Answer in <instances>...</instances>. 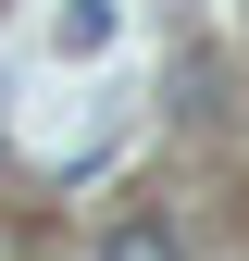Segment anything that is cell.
Segmentation results:
<instances>
[{"instance_id": "obj_1", "label": "cell", "mask_w": 249, "mask_h": 261, "mask_svg": "<svg viewBox=\"0 0 249 261\" xmlns=\"http://www.w3.org/2000/svg\"><path fill=\"white\" fill-rule=\"evenodd\" d=\"M50 50H62V62H87V50H112V0H75V13L50 25Z\"/></svg>"}, {"instance_id": "obj_2", "label": "cell", "mask_w": 249, "mask_h": 261, "mask_svg": "<svg viewBox=\"0 0 249 261\" xmlns=\"http://www.w3.org/2000/svg\"><path fill=\"white\" fill-rule=\"evenodd\" d=\"M100 261H187V249L162 237V224H112V237H100Z\"/></svg>"}]
</instances>
